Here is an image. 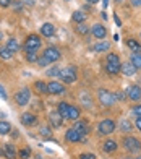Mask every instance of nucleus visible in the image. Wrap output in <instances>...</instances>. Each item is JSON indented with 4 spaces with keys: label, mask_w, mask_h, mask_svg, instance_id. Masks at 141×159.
<instances>
[{
    "label": "nucleus",
    "mask_w": 141,
    "mask_h": 159,
    "mask_svg": "<svg viewBox=\"0 0 141 159\" xmlns=\"http://www.w3.org/2000/svg\"><path fill=\"white\" fill-rule=\"evenodd\" d=\"M120 68H122L120 63H105V71L109 75H117L120 71Z\"/></svg>",
    "instance_id": "nucleus-17"
},
{
    "label": "nucleus",
    "mask_w": 141,
    "mask_h": 159,
    "mask_svg": "<svg viewBox=\"0 0 141 159\" xmlns=\"http://www.w3.org/2000/svg\"><path fill=\"white\" fill-rule=\"evenodd\" d=\"M41 34L46 36V38H51V36L55 34V26L52 23H44L41 26Z\"/></svg>",
    "instance_id": "nucleus-13"
},
{
    "label": "nucleus",
    "mask_w": 141,
    "mask_h": 159,
    "mask_svg": "<svg viewBox=\"0 0 141 159\" xmlns=\"http://www.w3.org/2000/svg\"><path fill=\"white\" fill-rule=\"evenodd\" d=\"M7 49H8V50H11V52H16V50L20 49L18 41H16V39H13V38H10L8 41H7Z\"/></svg>",
    "instance_id": "nucleus-23"
},
{
    "label": "nucleus",
    "mask_w": 141,
    "mask_h": 159,
    "mask_svg": "<svg viewBox=\"0 0 141 159\" xmlns=\"http://www.w3.org/2000/svg\"><path fill=\"white\" fill-rule=\"evenodd\" d=\"M110 44L107 41H102V42H97V44L93 47V50H96V52H104V50H109Z\"/></svg>",
    "instance_id": "nucleus-22"
},
{
    "label": "nucleus",
    "mask_w": 141,
    "mask_h": 159,
    "mask_svg": "<svg viewBox=\"0 0 141 159\" xmlns=\"http://www.w3.org/2000/svg\"><path fill=\"white\" fill-rule=\"evenodd\" d=\"M21 124L26 125V127H33V125L37 124V117L31 112H26V114L21 115Z\"/></svg>",
    "instance_id": "nucleus-9"
},
{
    "label": "nucleus",
    "mask_w": 141,
    "mask_h": 159,
    "mask_svg": "<svg viewBox=\"0 0 141 159\" xmlns=\"http://www.w3.org/2000/svg\"><path fill=\"white\" fill-rule=\"evenodd\" d=\"M47 63H49V62H47V59H46L44 55H42V57H39V59H37V65H41V67H46Z\"/></svg>",
    "instance_id": "nucleus-37"
},
{
    "label": "nucleus",
    "mask_w": 141,
    "mask_h": 159,
    "mask_svg": "<svg viewBox=\"0 0 141 159\" xmlns=\"http://www.w3.org/2000/svg\"><path fill=\"white\" fill-rule=\"evenodd\" d=\"M97 99H99L101 106H104V107H112L114 102L117 101L115 94H112V93L107 91V89H99V93H97Z\"/></svg>",
    "instance_id": "nucleus-1"
},
{
    "label": "nucleus",
    "mask_w": 141,
    "mask_h": 159,
    "mask_svg": "<svg viewBox=\"0 0 141 159\" xmlns=\"http://www.w3.org/2000/svg\"><path fill=\"white\" fill-rule=\"evenodd\" d=\"M78 159H96V156L91 154V153H89V154H88V153H83V154H80Z\"/></svg>",
    "instance_id": "nucleus-38"
},
{
    "label": "nucleus",
    "mask_w": 141,
    "mask_h": 159,
    "mask_svg": "<svg viewBox=\"0 0 141 159\" xmlns=\"http://www.w3.org/2000/svg\"><path fill=\"white\" fill-rule=\"evenodd\" d=\"M60 78L63 80V83H67V84L75 83L76 81V70H75V67H65L60 71Z\"/></svg>",
    "instance_id": "nucleus-2"
},
{
    "label": "nucleus",
    "mask_w": 141,
    "mask_h": 159,
    "mask_svg": "<svg viewBox=\"0 0 141 159\" xmlns=\"http://www.w3.org/2000/svg\"><path fill=\"white\" fill-rule=\"evenodd\" d=\"M91 31H93V36H94V38H97V39H104L105 34H107V30H105L102 25H99V23L91 28Z\"/></svg>",
    "instance_id": "nucleus-11"
},
{
    "label": "nucleus",
    "mask_w": 141,
    "mask_h": 159,
    "mask_svg": "<svg viewBox=\"0 0 141 159\" xmlns=\"http://www.w3.org/2000/svg\"><path fill=\"white\" fill-rule=\"evenodd\" d=\"M120 71H122V73H123L125 76H133V75H135V71H136V68H135V65H133L131 62H130V63L126 62V63H123V65H122Z\"/></svg>",
    "instance_id": "nucleus-16"
},
{
    "label": "nucleus",
    "mask_w": 141,
    "mask_h": 159,
    "mask_svg": "<svg viewBox=\"0 0 141 159\" xmlns=\"http://www.w3.org/2000/svg\"><path fill=\"white\" fill-rule=\"evenodd\" d=\"M0 39H2V33H0Z\"/></svg>",
    "instance_id": "nucleus-50"
},
{
    "label": "nucleus",
    "mask_w": 141,
    "mask_h": 159,
    "mask_svg": "<svg viewBox=\"0 0 141 159\" xmlns=\"http://www.w3.org/2000/svg\"><path fill=\"white\" fill-rule=\"evenodd\" d=\"M80 99H81V102L86 106V107H91V98H88V93H86V91H83V93H81Z\"/></svg>",
    "instance_id": "nucleus-31"
},
{
    "label": "nucleus",
    "mask_w": 141,
    "mask_h": 159,
    "mask_svg": "<svg viewBox=\"0 0 141 159\" xmlns=\"http://www.w3.org/2000/svg\"><path fill=\"white\" fill-rule=\"evenodd\" d=\"M88 2H89V3H97L99 0H88Z\"/></svg>",
    "instance_id": "nucleus-48"
},
{
    "label": "nucleus",
    "mask_w": 141,
    "mask_h": 159,
    "mask_svg": "<svg viewBox=\"0 0 141 159\" xmlns=\"http://www.w3.org/2000/svg\"><path fill=\"white\" fill-rule=\"evenodd\" d=\"M29 99H31V91L28 89V88L20 89L16 94H15V101H16L18 106H26L28 102H29Z\"/></svg>",
    "instance_id": "nucleus-5"
},
{
    "label": "nucleus",
    "mask_w": 141,
    "mask_h": 159,
    "mask_svg": "<svg viewBox=\"0 0 141 159\" xmlns=\"http://www.w3.org/2000/svg\"><path fill=\"white\" fill-rule=\"evenodd\" d=\"M125 96H126V93L123 94V93H118V94H115V99H125Z\"/></svg>",
    "instance_id": "nucleus-46"
},
{
    "label": "nucleus",
    "mask_w": 141,
    "mask_h": 159,
    "mask_svg": "<svg viewBox=\"0 0 141 159\" xmlns=\"http://www.w3.org/2000/svg\"><path fill=\"white\" fill-rule=\"evenodd\" d=\"M47 88H49V93H51V94H63V93H65L63 84L59 83V81H51L47 84Z\"/></svg>",
    "instance_id": "nucleus-10"
},
{
    "label": "nucleus",
    "mask_w": 141,
    "mask_h": 159,
    "mask_svg": "<svg viewBox=\"0 0 141 159\" xmlns=\"http://www.w3.org/2000/svg\"><path fill=\"white\" fill-rule=\"evenodd\" d=\"M125 93H126V98L131 99V101H138V99H141V88H139L138 84H131V86H128Z\"/></svg>",
    "instance_id": "nucleus-8"
},
{
    "label": "nucleus",
    "mask_w": 141,
    "mask_h": 159,
    "mask_svg": "<svg viewBox=\"0 0 141 159\" xmlns=\"http://www.w3.org/2000/svg\"><path fill=\"white\" fill-rule=\"evenodd\" d=\"M97 130H99L101 135H110V133H114V130H115L114 120H110V119L102 120L101 124H99V127H97Z\"/></svg>",
    "instance_id": "nucleus-4"
},
{
    "label": "nucleus",
    "mask_w": 141,
    "mask_h": 159,
    "mask_svg": "<svg viewBox=\"0 0 141 159\" xmlns=\"http://www.w3.org/2000/svg\"><path fill=\"white\" fill-rule=\"evenodd\" d=\"M135 124H136V128H138L139 132H141V117H138V119H136V122H135Z\"/></svg>",
    "instance_id": "nucleus-45"
},
{
    "label": "nucleus",
    "mask_w": 141,
    "mask_h": 159,
    "mask_svg": "<svg viewBox=\"0 0 141 159\" xmlns=\"http://www.w3.org/2000/svg\"><path fill=\"white\" fill-rule=\"evenodd\" d=\"M41 38L36 34H31V36H28L26 41H24V50L26 52H29V50H37L41 47Z\"/></svg>",
    "instance_id": "nucleus-3"
},
{
    "label": "nucleus",
    "mask_w": 141,
    "mask_h": 159,
    "mask_svg": "<svg viewBox=\"0 0 141 159\" xmlns=\"http://www.w3.org/2000/svg\"><path fill=\"white\" fill-rule=\"evenodd\" d=\"M60 71L62 70L59 67H52L51 70H47L46 73H47V76H60Z\"/></svg>",
    "instance_id": "nucleus-32"
},
{
    "label": "nucleus",
    "mask_w": 141,
    "mask_h": 159,
    "mask_svg": "<svg viewBox=\"0 0 141 159\" xmlns=\"http://www.w3.org/2000/svg\"><path fill=\"white\" fill-rule=\"evenodd\" d=\"M10 2H11V0H0V7L7 8V7H10Z\"/></svg>",
    "instance_id": "nucleus-42"
},
{
    "label": "nucleus",
    "mask_w": 141,
    "mask_h": 159,
    "mask_svg": "<svg viewBox=\"0 0 141 159\" xmlns=\"http://www.w3.org/2000/svg\"><path fill=\"white\" fill-rule=\"evenodd\" d=\"M73 128L76 130V132H80L83 136L86 135V133H89V127H88L86 122H83V120H76L75 125H73Z\"/></svg>",
    "instance_id": "nucleus-15"
},
{
    "label": "nucleus",
    "mask_w": 141,
    "mask_h": 159,
    "mask_svg": "<svg viewBox=\"0 0 141 159\" xmlns=\"http://www.w3.org/2000/svg\"><path fill=\"white\" fill-rule=\"evenodd\" d=\"M115 2H117V3H122V2H123V0H115Z\"/></svg>",
    "instance_id": "nucleus-49"
},
{
    "label": "nucleus",
    "mask_w": 141,
    "mask_h": 159,
    "mask_svg": "<svg viewBox=\"0 0 141 159\" xmlns=\"http://www.w3.org/2000/svg\"><path fill=\"white\" fill-rule=\"evenodd\" d=\"M37 50H29V52H26V60L28 62H37Z\"/></svg>",
    "instance_id": "nucleus-27"
},
{
    "label": "nucleus",
    "mask_w": 141,
    "mask_h": 159,
    "mask_svg": "<svg viewBox=\"0 0 141 159\" xmlns=\"http://www.w3.org/2000/svg\"><path fill=\"white\" fill-rule=\"evenodd\" d=\"M76 31H78L80 34H86V33H89V28L84 23H80L78 26H76Z\"/></svg>",
    "instance_id": "nucleus-34"
},
{
    "label": "nucleus",
    "mask_w": 141,
    "mask_h": 159,
    "mask_svg": "<svg viewBox=\"0 0 141 159\" xmlns=\"http://www.w3.org/2000/svg\"><path fill=\"white\" fill-rule=\"evenodd\" d=\"M34 88H36L41 94H49V88H47V84L46 83H42V81H36L34 83Z\"/></svg>",
    "instance_id": "nucleus-24"
},
{
    "label": "nucleus",
    "mask_w": 141,
    "mask_h": 159,
    "mask_svg": "<svg viewBox=\"0 0 141 159\" xmlns=\"http://www.w3.org/2000/svg\"><path fill=\"white\" fill-rule=\"evenodd\" d=\"M138 159H141V156H138Z\"/></svg>",
    "instance_id": "nucleus-51"
},
{
    "label": "nucleus",
    "mask_w": 141,
    "mask_h": 159,
    "mask_svg": "<svg viewBox=\"0 0 141 159\" xmlns=\"http://www.w3.org/2000/svg\"><path fill=\"white\" fill-rule=\"evenodd\" d=\"M131 5L133 7H141V0H131Z\"/></svg>",
    "instance_id": "nucleus-44"
},
{
    "label": "nucleus",
    "mask_w": 141,
    "mask_h": 159,
    "mask_svg": "<svg viewBox=\"0 0 141 159\" xmlns=\"http://www.w3.org/2000/svg\"><path fill=\"white\" fill-rule=\"evenodd\" d=\"M18 154H20V157H21V159H28V157L31 156V151H29V148H23Z\"/></svg>",
    "instance_id": "nucleus-36"
},
{
    "label": "nucleus",
    "mask_w": 141,
    "mask_h": 159,
    "mask_svg": "<svg viewBox=\"0 0 141 159\" xmlns=\"http://www.w3.org/2000/svg\"><path fill=\"white\" fill-rule=\"evenodd\" d=\"M107 63H120V60H118V55H115V54H107Z\"/></svg>",
    "instance_id": "nucleus-35"
},
{
    "label": "nucleus",
    "mask_w": 141,
    "mask_h": 159,
    "mask_svg": "<svg viewBox=\"0 0 141 159\" xmlns=\"http://www.w3.org/2000/svg\"><path fill=\"white\" fill-rule=\"evenodd\" d=\"M68 119L73 120V122H76L80 119V109L76 106H70L68 107Z\"/></svg>",
    "instance_id": "nucleus-18"
},
{
    "label": "nucleus",
    "mask_w": 141,
    "mask_h": 159,
    "mask_svg": "<svg viewBox=\"0 0 141 159\" xmlns=\"http://www.w3.org/2000/svg\"><path fill=\"white\" fill-rule=\"evenodd\" d=\"M65 136H67V140H68V141H72V143H78V141L83 140V135H81L80 132H76L75 128H70Z\"/></svg>",
    "instance_id": "nucleus-12"
},
{
    "label": "nucleus",
    "mask_w": 141,
    "mask_h": 159,
    "mask_svg": "<svg viewBox=\"0 0 141 159\" xmlns=\"http://www.w3.org/2000/svg\"><path fill=\"white\" fill-rule=\"evenodd\" d=\"M120 128H122V132H130V130H131V124L126 119H123L122 124H120Z\"/></svg>",
    "instance_id": "nucleus-33"
},
{
    "label": "nucleus",
    "mask_w": 141,
    "mask_h": 159,
    "mask_svg": "<svg viewBox=\"0 0 141 159\" xmlns=\"http://www.w3.org/2000/svg\"><path fill=\"white\" fill-rule=\"evenodd\" d=\"M114 21H115V23H117L118 26H120V25H122V21H120V20H118V16H117V15L114 16Z\"/></svg>",
    "instance_id": "nucleus-47"
},
{
    "label": "nucleus",
    "mask_w": 141,
    "mask_h": 159,
    "mask_svg": "<svg viewBox=\"0 0 141 159\" xmlns=\"http://www.w3.org/2000/svg\"><path fill=\"white\" fill-rule=\"evenodd\" d=\"M131 63L135 65V68H136V70L141 68V54H139V52H136V54H133V55H131Z\"/></svg>",
    "instance_id": "nucleus-25"
},
{
    "label": "nucleus",
    "mask_w": 141,
    "mask_h": 159,
    "mask_svg": "<svg viewBox=\"0 0 141 159\" xmlns=\"http://www.w3.org/2000/svg\"><path fill=\"white\" fill-rule=\"evenodd\" d=\"M15 156H16L15 146H13V144H5V157L7 159H13Z\"/></svg>",
    "instance_id": "nucleus-21"
},
{
    "label": "nucleus",
    "mask_w": 141,
    "mask_h": 159,
    "mask_svg": "<svg viewBox=\"0 0 141 159\" xmlns=\"http://www.w3.org/2000/svg\"><path fill=\"white\" fill-rule=\"evenodd\" d=\"M23 3L28 5V7H33L34 3H36V0H23Z\"/></svg>",
    "instance_id": "nucleus-43"
},
{
    "label": "nucleus",
    "mask_w": 141,
    "mask_h": 159,
    "mask_svg": "<svg viewBox=\"0 0 141 159\" xmlns=\"http://www.w3.org/2000/svg\"><path fill=\"white\" fill-rule=\"evenodd\" d=\"M11 55H13V52H11V50H8L7 47L0 49V57H2L3 60H8V59H11Z\"/></svg>",
    "instance_id": "nucleus-30"
},
{
    "label": "nucleus",
    "mask_w": 141,
    "mask_h": 159,
    "mask_svg": "<svg viewBox=\"0 0 141 159\" xmlns=\"http://www.w3.org/2000/svg\"><path fill=\"white\" fill-rule=\"evenodd\" d=\"M123 146L128 151H138L141 148V143H139L138 138H135V136H125L123 138Z\"/></svg>",
    "instance_id": "nucleus-6"
},
{
    "label": "nucleus",
    "mask_w": 141,
    "mask_h": 159,
    "mask_svg": "<svg viewBox=\"0 0 141 159\" xmlns=\"http://www.w3.org/2000/svg\"><path fill=\"white\" fill-rule=\"evenodd\" d=\"M84 20H86V15H84L83 11H75L73 13V21H76V23H83Z\"/></svg>",
    "instance_id": "nucleus-29"
},
{
    "label": "nucleus",
    "mask_w": 141,
    "mask_h": 159,
    "mask_svg": "<svg viewBox=\"0 0 141 159\" xmlns=\"http://www.w3.org/2000/svg\"><path fill=\"white\" fill-rule=\"evenodd\" d=\"M47 59V62L49 63H52V62H57L60 57H62V54H60V50L59 49H55V47H47L46 50H44V54H42Z\"/></svg>",
    "instance_id": "nucleus-7"
},
{
    "label": "nucleus",
    "mask_w": 141,
    "mask_h": 159,
    "mask_svg": "<svg viewBox=\"0 0 141 159\" xmlns=\"http://www.w3.org/2000/svg\"><path fill=\"white\" fill-rule=\"evenodd\" d=\"M126 44H128V47L131 50H135V52H139V50H141V46L138 44L135 39H128V41H126Z\"/></svg>",
    "instance_id": "nucleus-28"
},
{
    "label": "nucleus",
    "mask_w": 141,
    "mask_h": 159,
    "mask_svg": "<svg viewBox=\"0 0 141 159\" xmlns=\"http://www.w3.org/2000/svg\"><path fill=\"white\" fill-rule=\"evenodd\" d=\"M41 133L44 135V136H47V138H49V136H51V133H52V132H51V130H49V127H42V128H41Z\"/></svg>",
    "instance_id": "nucleus-39"
},
{
    "label": "nucleus",
    "mask_w": 141,
    "mask_h": 159,
    "mask_svg": "<svg viewBox=\"0 0 141 159\" xmlns=\"http://www.w3.org/2000/svg\"><path fill=\"white\" fill-rule=\"evenodd\" d=\"M49 119H51V125H52L54 128H59V127H62V124H63V119H62V115H60L59 112H52L51 115H49Z\"/></svg>",
    "instance_id": "nucleus-14"
},
{
    "label": "nucleus",
    "mask_w": 141,
    "mask_h": 159,
    "mask_svg": "<svg viewBox=\"0 0 141 159\" xmlns=\"http://www.w3.org/2000/svg\"><path fill=\"white\" fill-rule=\"evenodd\" d=\"M10 130H11V127H10L8 122H5V120L0 122V135H7V133H10Z\"/></svg>",
    "instance_id": "nucleus-26"
},
{
    "label": "nucleus",
    "mask_w": 141,
    "mask_h": 159,
    "mask_svg": "<svg viewBox=\"0 0 141 159\" xmlns=\"http://www.w3.org/2000/svg\"><path fill=\"white\" fill-rule=\"evenodd\" d=\"M102 149L105 151V153H114V151L117 149V143L114 140H107L102 144Z\"/></svg>",
    "instance_id": "nucleus-19"
},
{
    "label": "nucleus",
    "mask_w": 141,
    "mask_h": 159,
    "mask_svg": "<svg viewBox=\"0 0 141 159\" xmlns=\"http://www.w3.org/2000/svg\"><path fill=\"white\" fill-rule=\"evenodd\" d=\"M68 107H70V104H67V102H60L59 104L57 112L62 115V119H68Z\"/></svg>",
    "instance_id": "nucleus-20"
},
{
    "label": "nucleus",
    "mask_w": 141,
    "mask_h": 159,
    "mask_svg": "<svg viewBox=\"0 0 141 159\" xmlns=\"http://www.w3.org/2000/svg\"><path fill=\"white\" fill-rule=\"evenodd\" d=\"M133 114L138 115V117H141V106H135V107H133Z\"/></svg>",
    "instance_id": "nucleus-41"
},
{
    "label": "nucleus",
    "mask_w": 141,
    "mask_h": 159,
    "mask_svg": "<svg viewBox=\"0 0 141 159\" xmlns=\"http://www.w3.org/2000/svg\"><path fill=\"white\" fill-rule=\"evenodd\" d=\"M0 98H2L3 101L8 99V96H7V93H5V89H3V86H2V84H0Z\"/></svg>",
    "instance_id": "nucleus-40"
}]
</instances>
